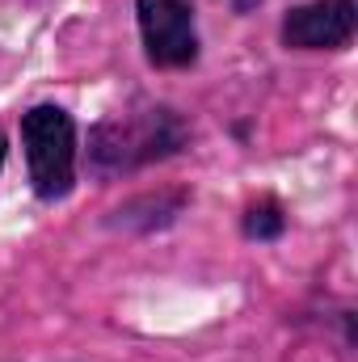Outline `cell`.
Returning <instances> with one entry per match:
<instances>
[{"instance_id":"3957f363","label":"cell","mask_w":358,"mask_h":362,"mask_svg":"<svg viewBox=\"0 0 358 362\" xmlns=\"http://www.w3.org/2000/svg\"><path fill=\"white\" fill-rule=\"evenodd\" d=\"M135 13H139L148 64L190 68L198 59V34H194V4L190 0H139Z\"/></svg>"},{"instance_id":"8992f818","label":"cell","mask_w":358,"mask_h":362,"mask_svg":"<svg viewBox=\"0 0 358 362\" xmlns=\"http://www.w3.org/2000/svg\"><path fill=\"white\" fill-rule=\"evenodd\" d=\"M0 165H4V139H0Z\"/></svg>"},{"instance_id":"6da1fadb","label":"cell","mask_w":358,"mask_h":362,"mask_svg":"<svg viewBox=\"0 0 358 362\" xmlns=\"http://www.w3.org/2000/svg\"><path fill=\"white\" fill-rule=\"evenodd\" d=\"M185 144V127L173 110H144L110 118L93 131V160L110 173L148 165L156 156H169Z\"/></svg>"},{"instance_id":"277c9868","label":"cell","mask_w":358,"mask_h":362,"mask_svg":"<svg viewBox=\"0 0 358 362\" xmlns=\"http://www.w3.org/2000/svg\"><path fill=\"white\" fill-rule=\"evenodd\" d=\"M358 8L354 0H312L287 13L282 42L295 51H337L354 38Z\"/></svg>"},{"instance_id":"7a4b0ae2","label":"cell","mask_w":358,"mask_h":362,"mask_svg":"<svg viewBox=\"0 0 358 362\" xmlns=\"http://www.w3.org/2000/svg\"><path fill=\"white\" fill-rule=\"evenodd\" d=\"M21 144L38 198L55 202L76 181V127L59 105H34L21 118Z\"/></svg>"},{"instance_id":"5b68a950","label":"cell","mask_w":358,"mask_h":362,"mask_svg":"<svg viewBox=\"0 0 358 362\" xmlns=\"http://www.w3.org/2000/svg\"><path fill=\"white\" fill-rule=\"evenodd\" d=\"M245 232L253 236V240H274V236H282V211H278V202H258V206H249V215H245Z\"/></svg>"}]
</instances>
